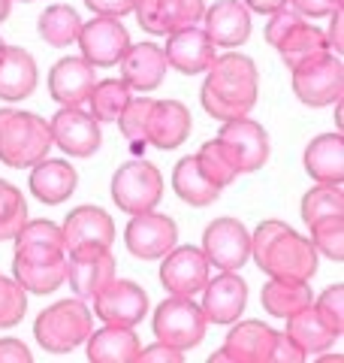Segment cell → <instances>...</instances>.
I'll return each instance as SVG.
<instances>
[{
  "label": "cell",
  "instance_id": "obj_1",
  "mask_svg": "<svg viewBox=\"0 0 344 363\" xmlns=\"http://www.w3.org/2000/svg\"><path fill=\"white\" fill-rule=\"evenodd\" d=\"M13 279L28 294H52L67 281L64 236L55 221H25L16 233Z\"/></svg>",
  "mask_w": 344,
  "mask_h": 363
},
{
  "label": "cell",
  "instance_id": "obj_2",
  "mask_svg": "<svg viewBox=\"0 0 344 363\" xmlns=\"http://www.w3.org/2000/svg\"><path fill=\"white\" fill-rule=\"evenodd\" d=\"M202 82V109L217 121H233L248 116L257 104V91H260V76L257 67L245 55H224L214 58L212 67L205 70Z\"/></svg>",
  "mask_w": 344,
  "mask_h": 363
},
{
  "label": "cell",
  "instance_id": "obj_3",
  "mask_svg": "<svg viewBox=\"0 0 344 363\" xmlns=\"http://www.w3.org/2000/svg\"><path fill=\"white\" fill-rule=\"evenodd\" d=\"M251 257L269 279L308 281L317 272V248L284 221H260L251 236Z\"/></svg>",
  "mask_w": 344,
  "mask_h": 363
},
{
  "label": "cell",
  "instance_id": "obj_4",
  "mask_svg": "<svg viewBox=\"0 0 344 363\" xmlns=\"http://www.w3.org/2000/svg\"><path fill=\"white\" fill-rule=\"evenodd\" d=\"M49 121L21 109H0V164L28 169L52 152Z\"/></svg>",
  "mask_w": 344,
  "mask_h": 363
},
{
  "label": "cell",
  "instance_id": "obj_5",
  "mask_svg": "<svg viewBox=\"0 0 344 363\" xmlns=\"http://www.w3.org/2000/svg\"><path fill=\"white\" fill-rule=\"evenodd\" d=\"M33 336L49 354H70L91 336V309L79 297L57 300L37 315Z\"/></svg>",
  "mask_w": 344,
  "mask_h": 363
},
{
  "label": "cell",
  "instance_id": "obj_6",
  "mask_svg": "<svg viewBox=\"0 0 344 363\" xmlns=\"http://www.w3.org/2000/svg\"><path fill=\"white\" fill-rule=\"evenodd\" d=\"M293 73V94L302 100L305 106H329L341 100L344 91V67L341 55H332L329 49L308 55L296 67Z\"/></svg>",
  "mask_w": 344,
  "mask_h": 363
},
{
  "label": "cell",
  "instance_id": "obj_7",
  "mask_svg": "<svg viewBox=\"0 0 344 363\" xmlns=\"http://www.w3.org/2000/svg\"><path fill=\"white\" fill-rule=\"evenodd\" d=\"M205 327H209V318H205L202 306H197L190 297H169L154 312L157 342L178 348V351L197 348L205 336Z\"/></svg>",
  "mask_w": 344,
  "mask_h": 363
},
{
  "label": "cell",
  "instance_id": "obj_8",
  "mask_svg": "<svg viewBox=\"0 0 344 363\" xmlns=\"http://www.w3.org/2000/svg\"><path fill=\"white\" fill-rule=\"evenodd\" d=\"M266 43L272 49H278L281 61L287 67H296L308 55H317L326 49L323 30L311 28L305 21V16H299L296 9L281 6L278 13H272L269 25H266Z\"/></svg>",
  "mask_w": 344,
  "mask_h": 363
},
{
  "label": "cell",
  "instance_id": "obj_9",
  "mask_svg": "<svg viewBox=\"0 0 344 363\" xmlns=\"http://www.w3.org/2000/svg\"><path fill=\"white\" fill-rule=\"evenodd\" d=\"M164 194V176L151 161H127L124 167L115 169L112 176V200L118 203V209L139 215L154 209Z\"/></svg>",
  "mask_w": 344,
  "mask_h": 363
},
{
  "label": "cell",
  "instance_id": "obj_10",
  "mask_svg": "<svg viewBox=\"0 0 344 363\" xmlns=\"http://www.w3.org/2000/svg\"><path fill=\"white\" fill-rule=\"evenodd\" d=\"M224 145V152L229 155V161L242 173H257V169L269 161V136L263 130V124L251 121L248 116L224 121L221 133L214 136Z\"/></svg>",
  "mask_w": 344,
  "mask_h": 363
},
{
  "label": "cell",
  "instance_id": "obj_11",
  "mask_svg": "<svg viewBox=\"0 0 344 363\" xmlns=\"http://www.w3.org/2000/svg\"><path fill=\"white\" fill-rule=\"evenodd\" d=\"M76 43L82 45V58L91 67H115L130 45V33L121 25V18L97 16L91 21H82Z\"/></svg>",
  "mask_w": 344,
  "mask_h": 363
},
{
  "label": "cell",
  "instance_id": "obj_12",
  "mask_svg": "<svg viewBox=\"0 0 344 363\" xmlns=\"http://www.w3.org/2000/svg\"><path fill=\"white\" fill-rule=\"evenodd\" d=\"M127 252L139 260H157L166 252H172L178 242V227L169 215H157L154 209L133 215L127 230H124Z\"/></svg>",
  "mask_w": 344,
  "mask_h": 363
},
{
  "label": "cell",
  "instance_id": "obj_13",
  "mask_svg": "<svg viewBox=\"0 0 344 363\" xmlns=\"http://www.w3.org/2000/svg\"><path fill=\"white\" fill-rule=\"evenodd\" d=\"M139 28L151 37H169L176 30L193 28L197 21H202L205 13V0H136L133 6Z\"/></svg>",
  "mask_w": 344,
  "mask_h": 363
},
{
  "label": "cell",
  "instance_id": "obj_14",
  "mask_svg": "<svg viewBox=\"0 0 344 363\" xmlns=\"http://www.w3.org/2000/svg\"><path fill=\"white\" fill-rule=\"evenodd\" d=\"M64 236V255H79V252H100L109 248L115 240V224L112 215L97 206H79L67 215L61 227Z\"/></svg>",
  "mask_w": 344,
  "mask_h": 363
},
{
  "label": "cell",
  "instance_id": "obj_15",
  "mask_svg": "<svg viewBox=\"0 0 344 363\" xmlns=\"http://www.w3.org/2000/svg\"><path fill=\"white\" fill-rule=\"evenodd\" d=\"M202 255L217 269H242L251 257V236L242 221L217 218L202 233Z\"/></svg>",
  "mask_w": 344,
  "mask_h": 363
},
{
  "label": "cell",
  "instance_id": "obj_16",
  "mask_svg": "<svg viewBox=\"0 0 344 363\" xmlns=\"http://www.w3.org/2000/svg\"><path fill=\"white\" fill-rule=\"evenodd\" d=\"M49 128H52V143L70 157H91L103 143L100 121L79 106H64L49 121Z\"/></svg>",
  "mask_w": 344,
  "mask_h": 363
},
{
  "label": "cell",
  "instance_id": "obj_17",
  "mask_svg": "<svg viewBox=\"0 0 344 363\" xmlns=\"http://www.w3.org/2000/svg\"><path fill=\"white\" fill-rule=\"evenodd\" d=\"M209 257L200 248L185 245V248H172L164 255L160 264V285H164L172 297H193L205 288L209 281Z\"/></svg>",
  "mask_w": 344,
  "mask_h": 363
},
{
  "label": "cell",
  "instance_id": "obj_18",
  "mask_svg": "<svg viewBox=\"0 0 344 363\" xmlns=\"http://www.w3.org/2000/svg\"><path fill=\"white\" fill-rule=\"evenodd\" d=\"M148 312V297L139 285L124 279H112L94 297V315L103 324L115 327H136Z\"/></svg>",
  "mask_w": 344,
  "mask_h": 363
},
{
  "label": "cell",
  "instance_id": "obj_19",
  "mask_svg": "<svg viewBox=\"0 0 344 363\" xmlns=\"http://www.w3.org/2000/svg\"><path fill=\"white\" fill-rule=\"evenodd\" d=\"M236 324V321H233ZM275 342V330L266 327L263 321H239L233 330L227 333V342L221 351H214L209 363H269Z\"/></svg>",
  "mask_w": 344,
  "mask_h": 363
},
{
  "label": "cell",
  "instance_id": "obj_20",
  "mask_svg": "<svg viewBox=\"0 0 344 363\" xmlns=\"http://www.w3.org/2000/svg\"><path fill=\"white\" fill-rule=\"evenodd\" d=\"M248 306V285L233 269H224L217 279H209L202 288V312L212 324H233Z\"/></svg>",
  "mask_w": 344,
  "mask_h": 363
},
{
  "label": "cell",
  "instance_id": "obj_21",
  "mask_svg": "<svg viewBox=\"0 0 344 363\" xmlns=\"http://www.w3.org/2000/svg\"><path fill=\"white\" fill-rule=\"evenodd\" d=\"M190 136V112L178 100H151L145 121V143L154 149L172 152Z\"/></svg>",
  "mask_w": 344,
  "mask_h": 363
},
{
  "label": "cell",
  "instance_id": "obj_22",
  "mask_svg": "<svg viewBox=\"0 0 344 363\" xmlns=\"http://www.w3.org/2000/svg\"><path fill=\"white\" fill-rule=\"evenodd\" d=\"M112 279H115V257L109 255V248L67 255V281H70L79 300H94Z\"/></svg>",
  "mask_w": 344,
  "mask_h": 363
},
{
  "label": "cell",
  "instance_id": "obj_23",
  "mask_svg": "<svg viewBox=\"0 0 344 363\" xmlns=\"http://www.w3.org/2000/svg\"><path fill=\"white\" fill-rule=\"evenodd\" d=\"M97 67L85 58H61L49 73V94L61 106H82L97 85Z\"/></svg>",
  "mask_w": 344,
  "mask_h": 363
},
{
  "label": "cell",
  "instance_id": "obj_24",
  "mask_svg": "<svg viewBox=\"0 0 344 363\" xmlns=\"http://www.w3.org/2000/svg\"><path fill=\"white\" fill-rule=\"evenodd\" d=\"M164 55H166V64L176 67V70L185 73V76L205 73L212 67V61L217 58V55H214V43L205 37V30H200L197 25L169 33Z\"/></svg>",
  "mask_w": 344,
  "mask_h": 363
},
{
  "label": "cell",
  "instance_id": "obj_25",
  "mask_svg": "<svg viewBox=\"0 0 344 363\" xmlns=\"http://www.w3.org/2000/svg\"><path fill=\"white\" fill-rule=\"evenodd\" d=\"M118 64H121V79L130 85V91H142V94L164 85V76L169 67L166 55L157 43L127 45V52H124V58Z\"/></svg>",
  "mask_w": 344,
  "mask_h": 363
},
{
  "label": "cell",
  "instance_id": "obj_26",
  "mask_svg": "<svg viewBox=\"0 0 344 363\" xmlns=\"http://www.w3.org/2000/svg\"><path fill=\"white\" fill-rule=\"evenodd\" d=\"M202 18H205V37L214 45H224V49L242 45L251 37V9L242 0H217L214 6L205 9Z\"/></svg>",
  "mask_w": 344,
  "mask_h": 363
},
{
  "label": "cell",
  "instance_id": "obj_27",
  "mask_svg": "<svg viewBox=\"0 0 344 363\" xmlns=\"http://www.w3.org/2000/svg\"><path fill=\"white\" fill-rule=\"evenodd\" d=\"M37 79L40 73L33 55L21 45H4V52H0V100L16 104V100L30 97L37 88Z\"/></svg>",
  "mask_w": 344,
  "mask_h": 363
},
{
  "label": "cell",
  "instance_id": "obj_28",
  "mask_svg": "<svg viewBox=\"0 0 344 363\" xmlns=\"http://www.w3.org/2000/svg\"><path fill=\"white\" fill-rule=\"evenodd\" d=\"M305 173L320 185H341L344 182V140L341 133H323L308 143Z\"/></svg>",
  "mask_w": 344,
  "mask_h": 363
},
{
  "label": "cell",
  "instance_id": "obj_29",
  "mask_svg": "<svg viewBox=\"0 0 344 363\" xmlns=\"http://www.w3.org/2000/svg\"><path fill=\"white\" fill-rule=\"evenodd\" d=\"M85 342L91 363H136L142 351V342L136 339L133 327H115V324H106L103 330L91 333Z\"/></svg>",
  "mask_w": 344,
  "mask_h": 363
},
{
  "label": "cell",
  "instance_id": "obj_30",
  "mask_svg": "<svg viewBox=\"0 0 344 363\" xmlns=\"http://www.w3.org/2000/svg\"><path fill=\"white\" fill-rule=\"evenodd\" d=\"M76 169L67 164V161H42L33 164V173H30V191L33 197L45 206H57V203L70 200V194L76 191Z\"/></svg>",
  "mask_w": 344,
  "mask_h": 363
},
{
  "label": "cell",
  "instance_id": "obj_31",
  "mask_svg": "<svg viewBox=\"0 0 344 363\" xmlns=\"http://www.w3.org/2000/svg\"><path fill=\"white\" fill-rule=\"evenodd\" d=\"M172 188H176V194L190 203V206H212V203L221 197V188L214 185V182L209 179L200 169L197 164V155L193 157H181V161L176 164V169H172Z\"/></svg>",
  "mask_w": 344,
  "mask_h": 363
},
{
  "label": "cell",
  "instance_id": "obj_32",
  "mask_svg": "<svg viewBox=\"0 0 344 363\" xmlns=\"http://www.w3.org/2000/svg\"><path fill=\"white\" fill-rule=\"evenodd\" d=\"M260 303H263V309H266L269 315H275V318H290L293 312L311 306L314 297H311L308 281L269 279L266 285H263V291H260Z\"/></svg>",
  "mask_w": 344,
  "mask_h": 363
},
{
  "label": "cell",
  "instance_id": "obj_33",
  "mask_svg": "<svg viewBox=\"0 0 344 363\" xmlns=\"http://www.w3.org/2000/svg\"><path fill=\"white\" fill-rule=\"evenodd\" d=\"M287 336L293 339L296 345H299L305 354H317V351H326L332 348V342H336V333L326 327V321L317 315L314 306H305V309L293 312L290 318H287Z\"/></svg>",
  "mask_w": 344,
  "mask_h": 363
},
{
  "label": "cell",
  "instance_id": "obj_34",
  "mask_svg": "<svg viewBox=\"0 0 344 363\" xmlns=\"http://www.w3.org/2000/svg\"><path fill=\"white\" fill-rule=\"evenodd\" d=\"M37 30L55 49H67L70 43H76L79 30H82V16H79L70 4H55L40 16Z\"/></svg>",
  "mask_w": 344,
  "mask_h": 363
},
{
  "label": "cell",
  "instance_id": "obj_35",
  "mask_svg": "<svg viewBox=\"0 0 344 363\" xmlns=\"http://www.w3.org/2000/svg\"><path fill=\"white\" fill-rule=\"evenodd\" d=\"M127 104H130V85L124 82V79H103V82H97L94 91L88 94L91 116H94L100 124L118 121Z\"/></svg>",
  "mask_w": 344,
  "mask_h": 363
},
{
  "label": "cell",
  "instance_id": "obj_36",
  "mask_svg": "<svg viewBox=\"0 0 344 363\" xmlns=\"http://www.w3.org/2000/svg\"><path fill=\"white\" fill-rule=\"evenodd\" d=\"M28 221V200L25 194L0 179V242L16 240V233L25 227Z\"/></svg>",
  "mask_w": 344,
  "mask_h": 363
},
{
  "label": "cell",
  "instance_id": "obj_37",
  "mask_svg": "<svg viewBox=\"0 0 344 363\" xmlns=\"http://www.w3.org/2000/svg\"><path fill=\"white\" fill-rule=\"evenodd\" d=\"M308 230H311V245L317 248V255H326L329 260L341 264L344 260V215L317 218L314 224H308Z\"/></svg>",
  "mask_w": 344,
  "mask_h": 363
},
{
  "label": "cell",
  "instance_id": "obj_38",
  "mask_svg": "<svg viewBox=\"0 0 344 363\" xmlns=\"http://www.w3.org/2000/svg\"><path fill=\"white\" fill-rule=\"evenodd\" d=\"M326 215H344V194L341 185H317L302 197V221L314 224Z\"/></svg>",
  "mask_w": 344,
  "mask_h": 363
},
{
  "label": "cell",
  "instance_id": "obj_39",
  "mask_svg": "<svg viewBox=\"0 0 344 363\" xmlns=\"http://www.w3.org/2000/svg\"><path fill=\"white\" fill-rule=\"evenodd\" d=\"M197 164H200V169L214 182L217 188H227L229 182H236V176H239V169L233 167L229 155L224 152V145L217 143V140H209L197 152Z\"/></svg>",
  "mask_w": 344,
  "mask_h": 363
},
{
  "label": "cell",
  "instance_id": "obj_40",
  "mask_svg": "<svg viewBox=\"0 0 344 363\" xmlns=\"http://www.w3.org/2000/svg\"><path fill=\"white\" fill-rule=\"evenodd\" d=\"M148 109H151V100H148V97H139V100L130 97V104L124 106L121 118H118L124 140L130 143V149H133L136 155L145 149V121H148Z\"/></svg>",
  "mask_w": 344,
  "mask_h": 363
},
{
  "label": "cell",
  "instance_id": "obj_41",
  "mask_svg": "<svg viewBox=\"0 0 344 363\" xmlns=\"http://www.w3.org/2000/svg\"><path fill=\"white\" fill-rule=\"evenodd\" d=\"M28 312V291L16 279L0 276V327H16Z\"/></svg>",
  "mask_w": 344,
  "mask_h": 363
},
{
  "label": "cell",
  "instance_id": "obj_42",
  "mask_svg": "<svg viewBox=\"0 0 344 363\" xmlns=\"http://www.w3.org/2000/svg\"><path fill=\"white\" fill-rule=\"evenodd\" d=\"M317 315L326 321V327L336 336L344 333V285H332L320 294V300L314 303Z\"/></svg>",
  "mask_w": 344,
  "mask_h": 363
},
{
  "label": "cell",
  "instance_id": "obj_43",
  "mask_svg": "<svg viewBox=\"0 0 344 363\" xmlns=\"http://www.w3.org/2000/svg\"><path fill=\"white\" fill-rule=\"evenodd\" d=\"M302 360H305V351L296 345L290 336H287V333H275L269 363H302Z\"/></svg>",
  "mask_w": 344,
  "mask_h": 363
},
{
  "label": "cell",
  "instance_id": "obj_44",
  "mask_svg": "<svg viewBox=\"0 0 344 363\" xmlns=\"http://www.w3.org/2000/svg\"><path fill=\"white\" fill-rule=\"evenodd\" d=\"M287 4L305 18H323V16H332L336 9H341L344 0H287Z\"/></svg>",
  "mask_w": 344,
  "mask_h": 363
},
{
  "label": "cell",
  "instance_id": "obj_45",
  "mask_svg": "<svg viewBox=\"0 0 344 363\" xmlns=\"http://www.w3.org/2000/svg\"><path fill=\"white\" fill-rule=\"evenodd\" d=\"M85 6L97 16H112V18H124L127 13H133L136 0H85Z\"/></svg>",
  "mask_w": 344,
  "mask_h": 363
},
{
  "label": "cell",
  "instance_id": "obj_46",
  "mask_svg": "<svg viewBox=\"0 0 344 363\" xmlns=\"http://www.w3.org/2000/svg\"><path fill=\"white\" fill-rule=\"evenodd\" d=\"M139 360L142 363H181L185 357H181V351L178 348H169L164 342H157V345H148L139 351Z\"/></svg>",
  "mask_w": 344,
  "mask_h": 363
},
{
  "label": "cell",
  "instance_id": "obj_47",
  "mask_svg": "<svg viewBox=\"0 0 344 363\" xmlns=\"http://www.w3.org/2000/svg\"><path fill=\"white\" fill-rule=\"evenodd\" d=\"M33 354L18 339H0V363H30Z\"/></svg>",
  "mask_w": 344,
  "mask_h": 363
},
{
  "label": "cell",
  "instance_id": "obj_48",
  "mask_svg": "<svg viewBox=\"0 0 344 363\" xmlns=\"http://www.w3.org/2000/svg\"><path fill=\"white\" fill-rule=\"evenodd\" d=\"M341 9H336L332 13V21H329V30L323 33V40H326V49L332 52V55H341L344 52V37H341Z\"/></svg>",
  "mask_w": 344,
  "mask_h": 363
},
{
  "label": "cell",
  "instance_id": "obj_49",
  "mask_svg": "<svg viewBox=\"0 0 344 363\" xmlns=\"http://www.w3.org/2000/svg\"><path fill=\"white\" fill-rule=\"evenodd\" d=\"M242 4L251 9V13H266V16H272V13H278L281 6H287V0H242Z\"/></svg>",
  "mask_w": 344,
  "mask_h": 363
},
{
  "label": "cell",
  "instance_id": "obj_50",
  "mask_svg": "<svg viewBox=\"0 0 344 363\" xmlns=\"http://www.w3.org/2000/svg\"><path fill=\"white\" fill-rule=\"evenodd\" d=\"M9 4H13V0H0V21L9 18Z\"/></svg>",
  "mask_w": 344,
  "mask_h": 363
},
{
  "label": "cell",
  "instance_id": "obj_51",
  "mask_svg": "<svg viewBox=\"0 0 344 363\" xmlns=\"http://www.w3.org/2000/svg\"><path fill=\"white\" fill-rule=\"evenodd\" d=\"M18 4H33V0H18Z\"/></svg>",
  "mask_w": 344,
  "mask_h": 363
},
{
  "label": "cell",
  "instance_id": "obj_52",
  "mask_svg": "<svg viewBox=\"0 0 344 363\" xmlns=\"http://www.w3.org/2000/svg\"><path fill=\"white\" fill-rule=\"evenodd\" d=\"M4 45H6V43H4V40H0V52H4Z\"/></svg>",
  "mask_w": 344,
  "mask_h": 363
}]
</instances>
